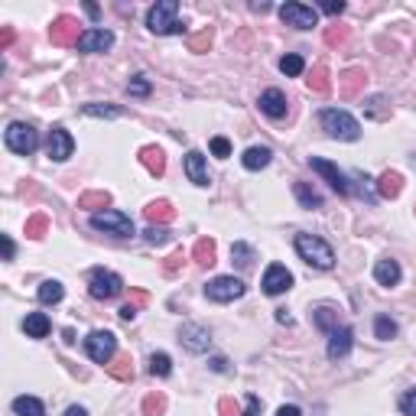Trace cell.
<instances>
[{"instance_id": "4fadbf2b", "label": "cell", "mask_w": 416, "mask_h": 416, "mask_svg": "<svg viewBox=\"0 0 416 416\" xmlns=\"http://www.w3.org/2000/svg\"><path fill=\"white\" fill-rule=\"evenodd\" d=\"M46 150H49V160L65 163V160H69V156L75 153L72 134H69L65 127H53V130H49V143H46Z\"/></svg>"}, {"instance_id": "11a10c76", "label": "cell", "mask_w": 416, "mask_h": 416, "mask_svg": "<svg viewBox=\"0 0 416 416\" xmlns=\"http://www.w3.org/2000/svg\"><path fill=\"white\" fill-rule=\"evenodd\" d=\"M0 241H3V260H13V254H17V247H13V241L7 235L0 237Z\"/></svg>"}, {"instance_id": "603a6c76", "label": "cell", "mask_w": 416, "mask_h": 416, "mask_svg": "<svg viewBox=\"0 0 416 416\" xmlns=\"http://www.w3.org/2000/svg\"><path fill=\"white\" fill-rule=\"evenodd\" d=\"M270 160H273V150L270 147H247L244 156H241V163H244V170L257 172L264 170V166H270Z\"/></svg>"}, {"instance_id": "680465c9", "label": "cell", "mask_w": 416, "mask_h": 416, "mask_svg": "<svg viewBox=\"0 0 416 416\" xmlns=\"http://www.w3.org/2000/svg\"><path fill=\"white\" fill-rule=\"evenodd\" d=\"M62 416H88V410H85V406H69Z\"/></svg>"}, {"instance_id": "f6af8a7d", "label": "cell", "mask_w": 416, "mask_h": 416, "mask_svg": "<svg viewBox=\"0 0 416 416\" xmlns=\"http://www.w3.org/2000/svg\"><path fill=\"white\" fill-rule=\"evenodd\" d=\"M127 91H130V95H140V98H143V95H150V82L143 78V75H134V78L127 82Z\"/></svg>"}, {"instance_id": "30bf717a", "label": "cell", "mask_w": 416, "mask_h": 416, "mask_svg": "<svg viewBox=\"0 0 416 416\" xmlns=\"http://www.w3.org/2000/svg\"><path fill=\"white\" fill-rule=\"evenodd\" d=\"M179 342L186 352L202 354V352H208V345H212V332L205 329V325H199V322H186L179 329Z\"/></svg>"}, {"instance_id": "7dc6e473", "label": "cell", "mask_w": 416, "mask_h": 416, "mask_svg": "<svg viewBox=\"0 0 416 416\" xmlns=\"http://www.w3.org/2000/svg\"><path fill=\"white\" fill-rule=\"evenodd\" d=\"M400 413H404V416H416V387L400 397Z\"/></svg>"}, {"instance_id": "b9f144b4", "label": "cell", "mask_w": 416, "mask_h": 416, "mask_svg": "<svg viewBox=\"0 0 416 416\" xmlns=\"http://www.w3.org/2000/svg\"><path fill=\"white\" fill-rule=\"evenodd\" d=\"M170 237H172V231L166 224H150L147 231H143V241H147V244H166Z\"/></svg>"}, {"instance_id": "ba28073f", "label": "cell", "mask_w": 416, "mask_h": 416, "mask_svg": "<svg viewBox=\"0 0 416 416\" xmlns=\"http://www.w3.org/2000/svg\"><path fill=\"white\" fill-rule=\"evenodd\" d=\"M247 293V283L241 277H215L205 283V296L212 302H235Z\"/></svg>"}, {"instance_id": "f1b7e54d", "label": "cell", "mask_w": 416, "mask_h": 416, "mask_svg": "<svg viewBox=\"0 0 416 416\" xmlns=\"http://www.w3.org/2000/svg\"><path fill=\"white\" fill-rule=\"evenodd\" d=\"M107 368V374L114 377V381H134V361H130V354H120V358H114L111 364H105Z\"/></svg>"}, {"instance_id": "9f6ffc18", "label": "cell", "mask_w": 416, "mask_h": 416, "mask_svg": "<svg viewBox=\"0 0 416 416\" xmlns=\"http://www.w3.org/2000/svg\"><path fill=\"white\" fill-rule=\"evenodd\" d=\"M277 416H302V410H299L296 404H287V406H280Z\"/></svg>"}, {"instance_id": "d6a6232c", "label": "cell", "mask_w": 416, "mask_h": 416, "mask_svg": "<svg viewBox=\"0 0 416 416\" xmlns=\"http://www.w3.org/2000/svg\"><path fill=\"white\" fill-rule=\"evenodd\" d=\"M150 374L153 377H170L172 374V358L166 352H156V354H150Z\"/></svg>"}, {"instance_id": "f907efd6", "label": "cell", "mask_w": 416, "mask_h": 416, "mask_svg": "<svg viewBox=\"0 0 416 416\" xmlns=\"http://www.w3.org/2000/svg\"><path fill=\"white\" fill-rule=\"evenodd\" d=\"M130 302L140 309V306H147V302H150V293H147V289H130Z\"/></svg>"}, {"instance_id": "83f0119b", "label": "cell", "mask_w": 416, "mask_h": 416, "mask_svg": "<svg viewBox=\"0 0 416 416\" xmlns=\"http://www.w3.org/2000/svg\"><path fill=\"white\" fill-rule=\"evenodd\" d=\"M36 296H39V302H43V306H55V302H62L65 287L59 283V280H46V283H39Z\"/></svg>"}, {"instance_id": "d4e9b609", "label": "cell", "mask_w": 416, "mask_h": 416, "mask_svg": "<svg viewBox=\"0 0 416 416\" xmlns=\"http://www.w3.org/2000/svg\"><path fill=\"white\" fill-rule=\"evenodd\" d=\"M377 192H381V199H397V195L404 192V176L394 170L381 172V179H377Z\"/></svg>"}, {"instance_id": "7a4b0ae2", "label": "cell", "mask_w": 416, "mask_h": 416, "mask_svg": "<svg viewBox=\"0 0 416 416\" xmlns=\"http://www.w3.org/2000/svg\"><path fill=\"white\" fill-rule=\"evenodd\" d=\"M319 124L332 140H348V143H352V140L361 137V124H358L348 111H342V107H325L319 114Z\"/></svg>"}, {"instance_id": "d6986e66", "label": "cell", "mask_w": 416, "mask_h": 416, "mask_svg": "<svg viewBox=\"0 0 416 416\" xmlns=\"http://www.w3.org/2000/svg\"><path fill=\"white\" fill-rule=\"evenodd\" d=\"M400 277H404V270H400V264H397L394 257H381V260L374 264V280H377L381 287H397Z\"/></svg>"}, {"instance_id": "8992f818", "label": "cell", "mask_w": 416, "mask_h": 416, "mask_svg": "<svg viewBox=\"0 0 416 416\" xmlns=\"http://www.w3.org/2000/svg\"><path fill=\"white\" fill-rule=\"evenodd\" d=\"M91 228H95V231H105V235H114V237H130L134 235V221H130V215L118 212V208L95 212L91 215Z\"/></svg>"}, {"instance_id": "7c38bea8", "label": "cell", "mask_w": 416, "mask_h": 416, "mask_svg": "<svg viewBox=\"0 0 416 416\" xmlns=\"http://www.w3.org/2000/svg\"><path fill=\"white\" fill-rule=\"evenodd\" d=\"M309 166H312L316 172H319L322 179L329 182V186H332V189H335L338 195H348V192H352V186H348V179H345V172L338 170L335 163L322 160V156H309Z\"/></svg>"}, {"instance_id": "91938a15", "label": "cell", "mask_w": 416, "mask_h": 416, "mask_svg": "<svg viewBox=\"0 0 416 416\" xmlns=\"http://www.w3.org/2000/svg\"><path fill=\"white\" fill-rule=\"evenodd\" d=\"M277 322H280V325H293V319H289L287 312H277Z\"/></svg>"}, {"instance_id": "44dd1931", "label": "cell", "mask_w": 416, "mask_h": 416, "mask_svg": "<svg viewBox=\"0 0 416 416\" xmlns=\"http://www.w3.org/2000/svg\"><path fill=\"white\" fill-rule=\"evenodd\" d=\"M140 163H143V170L150 172V176H163L166 172V153H163L160 147H143L140 150Z\"/></svg>"}, {"instance_id": "4316f807", "label": "cell", "mask_w": 416, "mask_h": 416, "mask_svg": "<svg viewBox=\"0 0 416 416\" xmlns=\"http://www.w3.org/2000/svg\"><path fill=\"white\" fill-rule=\"evenodd\" d=\"M215 257H218V244H215L212 237H199L192 244V260L195 264H202V267H212Z\"/></svg>"}, {"instance_id": "681fc988", "label": "cell", "mask_w": 416, "mask_h": 416, "mask_svg": "<svg viewBox=\"0 0 416 416\" xmlns=\"http://www.w3.org/2000/svg\"><path fill=\"white\" fill-rule=\"evenodd\" d=\"M218 413L221 416H237L235 400H231V397H221V400H218Z\"/></svg>"}, {"instance_id": "ffe728a7", "label": "cell", "mask_w": 416, "mask_h": 416, "mask_svg": "<svg viewBox=\"0 0 416 416\" xmlns=\"http://www.w3.org/2000/svg\"><path fill=\"white\" fill-rule=\"evenodd\" d=\"M364 85H368V72H364V69H348V72H342V78H338L342 98H358L364 91Z\"/></svg>"}, {"instance_id": "277c9868", "label": "cell", "mask_w": 416, "mask_h": 416, "mask_svg": "<svg viewBox=\"0 0 416 416\" xmlns=\"http://www.w3.org/2000/svg\"><path fill=\"white\" fill-rule=\"evenodd\" d=\"M3 143H7V150H13V153H20V156H30L33 150L39 147V134H36V127H33V124L13 120L10 127L3 130Z\"/></svg>"}, {"instance_id": "f35d334b", "label": "cell", "mask_w": 416, "mask_h": 416, "mask_svg": "<svg viewBox=\"0 0 416 416\" xmlns=\"http://www.w3.org/2000/svg\"><path fill=\"white\" fill-rule=\"evenodd\" d=\"M88 118H120L124 111H120L118 105H98V101H91V105H85L82 107Z\"/></svg>"}, {"instance_id": "bcb514c9", "label": "cell", "mask_w": 416, "mask_h": 416, "mask_svg": "<svg viewBox=\"0 0 416 416\" xmlns=\"http://www.w3.org/2000/svg\"><path fill=\"white\" fill-rule=\"evenodd\" d=\"M212 153L218 156V160H228V156H231V143H228V137H212Z\"/></svg>"}, {"instance_id": "d590c367", "label": "cell", "mask_w": 416, "mask_h": 416, "mask_svg": "<svg viewBox=\"0 0 416 416\" xmlns=\"http://www.w3.org/2000/svg\"><path fill=\"white\" fill-rule=\"evenodd\" d=\"M280 72L289 75V78H299V75L306 72V62H302V55H296V53L283 55V59H280Z\"/></svg>"}, {"instance_id": "7bdbcfd3", "label": "cell", "mask_w": 416, "mask_h": 416, "mask_svg": "<svg viewBox=\"0 0 416 416\" xmlns=\"http://www.w3.org/2000/svg\"><path fill=\"white\" fill-rule=\"evenodd\" d=\"M182 267H186V254H182V251H176V254H170L163 260V273H166V277H176Z\"/></svg>"}, {"instance_id": "f5cc1de1", "label": "cell", "mask_w": 416, "mask_h": 416, "mask_svg": "<svg viewBox=\"0 0 416 416\" xmlns=\"http://www.w3.org/2000/svg\"><path fill=\"white\" fill-rule=\"evenodd\" d=\"M322 10L332 13V17H338V13H345V3L342 0H329V3H322Z\"/></svg>"}, {"instance_id": "ac0fdd59", "label": "cell", "mask_w": 416, "mask_h": 416, "mask_svg": "<svg viewBox=\"0 0 416 416\" xmlns=\"http://www.w3.org/2000/svg\"><path fill=\"white\" fill-rule=\"evenodd\" d=\"M352 345H354V332L348 329V325L335 329V332L329 335V358H332V361H338V358H348Z\"/></svg>"}, {"instance_id": "6da1fadb", "label": "cell", "mask_w": 416, "mask_h": 416, "mask_svg": "<svg viewBox=\"0 0 416 416\" xmlns=\"http://www.w3.org/2000/svg\"><path fill=\"white\" fill-rule=\"evenodd\" d=\"M296 254L309 264L312 270H332L335 267V251L329 241H322L319 235H296Z\"/></svg>"}, {"instance_id": "db71d44e", "label": "cell", "mask_w": 416, "mask_h": 416, "mask_svg": "<svg viewBox=\"0 0 416 416\" xmlns=\"http://www.w3.org/2000/svg\"><path fill=\"white\" fill-rule=\"evenodd\" d=\"M10 43H13V30L7 26V30L0 33V53H7V49H10Z\"/></svg>"}, {"instance_id": "8fae6325", "label": "cell", "mask_w": 416, "mask_h": 416, "mask_svg": "<svg viewBox=\"0 0 416 416\" xmlns=\"http://www.w3.org/2000/svg\"><path fill=\"white\" fill-rule=\"evenodd\" d=\"M49 39H53V46H59V49H65V46H78V39H82L78 20L69 17V13H62V17L49 26Z\"/></svg>"}, {"instance_id": "9a60e30c", "label": "cell", "mask_w": 416, "mask_h": 416, "mask_svg": "<svg viewBox=\"0 0 416 416\" xmlns=\"http://www.w3.org/2000/svg\"><path fill=\"white\" fill-rule=\"evenodd\" d=\"M260 287H264V293H267V296H280V293H287V289L293 287V273H289L283 264H270Z\"/></svg>"}, {"instance_id": "816d5d0a", "label": "cell", "mask_w": 416, "mask_h": 416, "mask_svg": "<svg viewBox=\"0 0 416 416\" xmlns=\"http://www.w3.org/2000/svg\"><path fill=\"white\" fill-rule=\"evenodd\" d=\"M137 306H134V302H124V306H120V319H124V322H134V319H137Z\"/></svg>"}, {"instance_id": "e0dca14e", "label": "cell", "mask_w": 416, "mask_h": 416, "mask_svg": "<svg viewBox=\"0 0 416 416\" xmlns=\"http://www.w3.org/2000/svg\"><path fill=\"white\" fill-rule=\"evenodd\" d=\"M257 105H260V111H264L270 120H283V118H287V95H283L280 88H267V91L260 95Z\"/></svg>"}, {"instance_id": "f546056e", "label": "cell", "mask_w": 416, "mask_h": 416, "mask_svg": "<svg viewBox=\"0 0 416 416\" xmlns=\"http://www.w3.org/2000/svg\"><path fill=\"white\" fill-rule=\"evenodd\" d=\"M13 413H17V416H46V406H43V400L23 394V397L13 400Z\"/></svg>"}, {"instance_id": "ab89813d", "label": "cell", "mask_w": 416, "mask_h": 416, "mask_svg": "<svg viewBox=\"0 0 416 416\" xmlns=\"http://www.w3.org/2000/svg\"><path fill=\"white\" fill-rule=\"evenodd\" d=\"M111 205V192H85L82 199H78V208H107Z\"/></svg>"}, {"instance_id": "7402d4cb", "label": "cell", "mask_w": 416, "mask_h": 416, "mask_svg": "<svg viewBox=\"0 0 416 416\" xmlns=\"http://www.w3.org/2000/svg\"><path fill=\"white\" fill-rule=\"evenodd\" d=\"M306 85H309L312 95H329V91H332L329 65H325V62H316V65H312V72H309V78H306Z\"/></svg>"}, {"instance_id": "e575fe53", "label": "cell", "mask_w": 416, "mask_h": 416, "mask_svg": "<svg viewBox=\"0 0 416 416\" xmlns=\"http://www.w3.org/2000/svg\"><path fill=\"white\" fill-rule=\"evenodd\" d=\"M231 260H235L241 270L251 267V264H254V247L244 244V241H235V244H231Z\"/></svg>"}, {"instance_id": "836d02e7", "label": "cell", "mask_w": 416, "mask_h": 416, "mask_svg": "<svg viewBox=\"0 0 416 416\" xmlns=\"http://www.w3.org/2000/svg\"><path fill=\"white\" fill-rule=\"evenodd\" d=\"M215 43V33L212 26H205V30H199L195 36H189V53H208Z\"/></svg>"}, {"instance_id": "9c48e42d", "label": "cell", "mask_w": 416, "mask_h": 416, "mask_svg": "<svg viewBox=\"0 0 416 416\" xmlns=\"http://www.w3.org/2000/svg\"><path fill=\"white\" fill-rule=\"evenodd\" d=\"M280 20L287 26H296V30H312L319 23V10L306 7V3H283L280 7Z\"/></svg>"}, {"instance_id": "ee69618b", "label": "cell", "mask_w": 416, "mask_h": 416, "mask_svg": "<svg viewBox=\"0 0 416 416\" xmlns=\"http://www.w3.org/2000/svg\"><path fill=\"white\" fill-rule=\"evenodd\" d=\"M345 36H348V26H325V43L329 46L345 43Z\"/></svg>"}, {"instance_id": "8d00e7d4", "label": "cell", "mask_w": 416, "mask_h": 416, "mask_svg": "<svg viewBox=\"0 0 416 416\" xmlns=\"http://www.w3.org/2000/svg\"><path fill=\"white\" fill-rule=\"evenodd\" d=\"M374 335H377L381 342L397 338V322L390 319V316H377V319H374Z\"/></svg>"}, {"instance_id": "2e32d148", "label": "cell", "mask_w": 416, "mask_h": 416, "mask_svg": "<svg viewBox=\"0 0 416 416\" xmlns=\"http://www.w3.org/2000/svg\"><path fill=\"white\" fill-rule=\"evenodd\" d=\"M114 46V33L111 30H85L78 39V53H107Z\"/></svg>"}, {"instance_id": "6f0895ef", "label": "cell", "mask_w": 416, "mask_h": 416, "mask_svg": "<svg viewBox=\"0 0 416 416\" xmlns=\"http://www.w3.org/2000/svg\"><path fill=\"white\" fill-rule=\"evenodd\" d=\"M212 371L224 374V371H228V361H224V358H212Z\"/></svg>"}, {"instance_id": "74e56055", "label": "cell", "mask_w": 416, "mask_h": 416, "mask_svg": "<svg viewBox=\"0 0 416 416\" xmlns=\"http://www.w3.org/2000/svg\"><path fill=\"white\" fill-rule=\"evenodd\" d=\"M46 231H49V218L46 215H30L26 218V237L39 241V237H46Z\"/></svg>"}, {"instance_id": "484cf974", "label": "cell", "mask_w": 416, "mask_h": 416, "mask_svg": "<svg viewBox=\"0 0 416 416\" xmlns=\"http://www.w3.org/2000/svg\"><path fill=\"white\" fill-rule=\"evenodd\" d=\"M49 329H53V322H49L46 312H30V316L23 319V332H26L30 338H46Z\"/></svg>"}, {"instance_id": "4dcf8cb0", "label": "cell", "mask_w": 416, "mask_h": 416, "mask_svg": "<svg viewBox=\"0 0 416 416\" xmlns=\"http://www.w3.org/2000/svg\"><path fill=\"white\" fill-rule=\"evenodd\" d=\"M312 319H316V325H319L322 332H335V329H342V322H338V312L332 309V306H319V309L312 312Z\"/></svg>"}, {"instance_id": "1f68e13d", "label": "cell", "mask_w": 416, "mask_h": 416, "mask_svg": "<svg viewBox=\"0 0 416 416\" xmlns=\"http://www.w3.org/2000/svg\"><path fill=\"white\" fill-rule=\"evenodd\" d=\"M293 192H296V199H299L302 208H322V195L312 189L309 182H296V186H293Z\"/></svg>"}, {"instance_id": "52a82bcc", "label": "cell", "mask_w": 416, "mask_h": 416, "mask_svg": "<svg viewBox=\"0 0 416 416\" xmlns=\"http://www.w3.org/2000/svg\"><path fill=\"white\" fill-rule=\"evenodd\" d=\"M88 293L95 299H101V302H107V299H114L124 293V280L114 273V270H105V267H95L91 270V277H88Z\"/></svg>"}, {"instance_id": "3957f363", "label": "cell", "mask_w": 416, "mask_h": 416, "mask_svg": "<svg viewBox=\"0 0 416 416\" xmlns=\"http://www.w3.org/2000/svg\"><path fill=\"white\" fill-rule=\"evenodd\" d=\"M176 13H179V3L176 0H160V3H153L147 13V30L156 33V36H170V33H179V20H176Z\"/></svg>"}, {"instance_id": "5b68a950", "label": "cell", "mask_w": 416, "mask_h": 416, "mask_svg": "<svg viewBox=\"0 0 416 416\" xmlns=\"http://www.w3.org/2000/svg\"><path fill=\"white\" fill-rule=\"evenodd\" d=\"M85 352L95 364H111L114 354H118V335L107 332V329H95L85 338Z\"/></svg>"}, {"instance_id": "60d3db41", "label": "cell", "mask_w": 416, "mask_h": 416, "mask_svg": "<svg viewBox=\"0 0 416 416\" xmlns=\"http://www.w3.org/2000/svg\"><path fill=\"white\" fill-rule=\"evenodd\" d=\"M163 413H166V397L163 394L143 397V416H163Z\"/></svg>"}, {"instance_id": "cb8c5ba5", "label": "cell", "mask_w": 416, "mask_h": 416, "mask_svg": "<svg viewBox=\"0 0 416 416\" xmlns=\"http://www.w3.org/2000/svg\"><path fill=\"white\" fill-rule=\"evenodd\" d=\"M143 215H147L150 224H170L172 218H176V208H172L166 199H156V202H150L147 208H143Z\"/></svg>"}, {"instance_id": "c3c4849f", "label": "cell", "mask_w": 416, "mask_h": 416, "mask_svg": "<svg viewBox=\"0 0 416 416\" xmlns=\"http://www.w3.org/2000/svg\"><path fill=\"white\" fill-rule=\"evenodd\" d=\"M260 410H264V400L257 394H247L244 400V416H260Z\"/></svg>"}, {"instance_id": "5bb4252c", "label": "cell", "mask_w": 416, "mask_h": 416, "mask_svg": "<svg viewBox=\"0 0 416 416\" xmlns=\"http://www.w3.org/2000/svg\"><path fill=\"white\" fill-rule=\"evenodd\" d=\"M182 170H186L189 182L202 186V189L212 182V176H208V160H205L202 150H189V153H186V160H182Z\"/></svg>"}]
</instances>
